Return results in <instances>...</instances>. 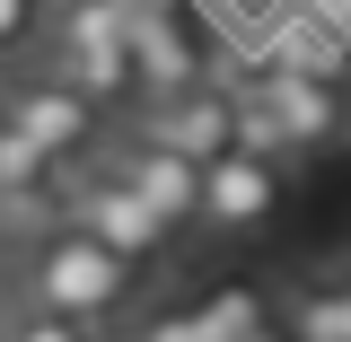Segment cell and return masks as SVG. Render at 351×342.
<instances>
[{"label":"cell","mask_w":351,"mask_h":342,"mask_svg":"<svg viewBox=\"0 0 351 342\" xmlns=\"http://www.w3.org/2000/svg\"><path fill=\"white\" fill-rule=\"evenodd\" d=\"M36 175H53V158H44L36 141H18V132L0 123V184H36Z\"/></svg>","instance_id":"11"},{"label":"cell","mask_w":351,"mask_h":342,"mask_svg":"<svg viewBox=\"0 0 351 342\" xmlns=\"http://www.w3.org/2000/svg\"><path fill=\"white\" fill-rule=\"evenodd\" d=\"M325 281H334V334L351 342V263H343V272H325Z\"/></svg>","instance_id":"13"},{"label":"cell","mask_w":351,"mask_h":342,"mask_svg":"<svg viewBox=\"0 0 351 342\" xmlns=\"http://www.w3.org/2000/svg\"><path fill=\"white\" fill-rule=\"evenodd\" d=\"M18 299L53 307V316H80V325H114L123 307H141V263H123L80 219H62L53 237H36L18 255Z\"/></svg>","instance_id":"1"},{"label":"cell","mask_w":351,"mask_h":342,"mask_svg":"<svg viewBox=\"0 0 351 342\" xmlns=\"http://www.w3.org/2000/svg\"><path fill=\"white\" fill-rule=\"evenodd\" d=\"M0 342H97V325H80V316H53V307H27V299H9V325H0Z\"/></svg>","instance_id":"10"},{"label":"cell","mask_w":351,"mask_h":342,"mask_svg":"<svg viewBox=\"0 0 351 342\" xmlns=\"http://www.w3.org/2000/svg\"><path fill=\"white\" fill-rule=\"evenodd\" d=\"M0 123L18 132V141H36L53 167H88V158H106V114L88 106L80 88H62L53 71H27V80L0 88Z\"/></svg>","instance_id":"3"},{"label":"cell","mask_w":351,"mask_h":342,"mask_svg":"<svg viewBox=\"0 0 351 342\" xmlns=\"http://www.w3.org/2000/svg\"><path fill=\"white\" fill-rule=\"evenodd\" d=\"M132 132H141V141H158V149H176V158H193V167H211V158L237 149V88L211 71V80L176 88V97H149Z\"/></svg>","instance_id":"5"},{"label":"cell","mask_w":351,"mask_h":342,"mask_svg":"<svg viewBox=\"0 0 351 342\" xmlns=\"http://www.w3.org/2000/svg\"><path fill=\"white\" fill-rule=\"evenodd\" d=\"M281 202H290V158L228 149V158L202 167V228H211V237H255Z\"/></svg>","instance_id":"6"},{"label":"cell","mask_w":351,"mask_h":342,"mask_svg":"<svg viewBox=\"0 0 351 342\" xmlns=\"http://www.w3.org/2000/svg\"><path fill=\"white\" fill-rule=\"evenodd\" d=\"M62 184H71V219H80L88 237H106L123 263H141V272H149V263L176 246V228L149 211L141 193H132L123 175H114V158H97V167H80V175L62 167Z\"/></svg>","instance_id":"4"},{"label":"cell","mask_w":351,"mask_h":342,"mask_svg":"<svg viewBox=\"0 0 351 342\" xmlns=\"http://www.w3.org/2000/svg\"><path fill=\"white\" fill-rule=\"evenodd\" d=\"M343 132H351V123H343Z\"/></svg>","instance_id":"15"},{"label":"cell","mask_w":351,"mask_h":342,"mask_svg":"<svg viewBox=\"0 0 351 342\" xmlns=\"http://www.w3.org/2000/svg\"><path fill=\"white\" fill-rule=\"evenodd\" d=\"M132 80H141V106H149V97H176V88H193V80H211L184 0H132Z\"/></svg>","instance_id":"7"},{"label":"cell","mask_w":351,"mask_h":342,"mask_svg":"<svg viewBox=\"0 0 351 342\" xmlns=\"http://www.w3.org/2000/svg\"><path fill=\"white\" fill-rule=\"evenodd\" d=\"M106 158H114V175H123L167 228H202V167H193V158H176V149L141 141V132H132L123 149H106Z\"/></svg>","instance_id":"8"},{"label":"cell","mask_w":351,"mask_h":342,"mask_svg":"<svg viewBox=\"0 0 351 342\" xmlns=\"http://www.w3.org/2000/svg\"><path fill=\"white\" fill-rule=\"evenodd\" d=\"M299 9H307V18H316V27H334V36L351 44V0H299Z\"/></svg>","instance_id":"12"},{"label":"cell","mask_w":351,"mask_h":342,"mask_svg":"<svg viewBox=\"0 0 351 342\" xmlns=\"http://www.w3.org/2000/svg\"><path fill=\"white\" fill-rule=\"evenodd\" d=\"M53 27V0H0V71H18Z\"/></svg>","instance_id":"9"},{"label":"cell","mask_w":351,"mask_h":342,"mask_svg":"<svg viewBox=\"0 0 351 342\" xmlns=\"http://www.w3.org/2000/svg\"><path fill=\"white\" fill-rule=\"evenodd\" d=\"M44 71L62 88H80L88 106H132V0H53V27H44Z\"/></svg>","instance_id":"2"},{"label":"cell","mask_w":351,"mask_h":342,"mask_svg":"<svg viewBox=\"0 0 351 342\" xmlns=\"http://www.w3.org/2000/svg\"><path fill=\"white\" fill-rule=\"evenodd\" d=\"M0 325H9V299H0Z\"/></svg>","instance_id":"14"}]
</instances>
